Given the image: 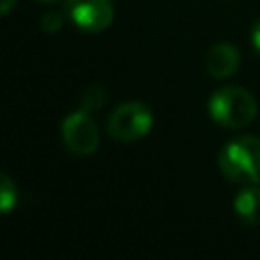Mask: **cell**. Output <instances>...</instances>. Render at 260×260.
Returning a JSON list of instances; mask_svg holds the SVG:
<instances>
[{"label": "cell", "mask_w": 260, "mask_h": 260, "mask_svg": "<svg viewBox=\"0 0 260 260\" xmlns=\"http://www.w3.org/2000/svg\"><path fill=\"white\" fill-rule=\"evenodd\" d=\"M219 169L232 183H260V138L240 136L223 144L219 152Z\"/></svg>", "instance_id": "6da1fadb"}, {"label": "cell", "mask_w": 260, "mask_h": 260, "mask_svg": "<svg viewBox=\"0 0 260 260\" xmlns=\"http://www.w3.org/2000/svg\"><path fill=\"white\" fill-rule=\"evenodd\" d=\"M207 112L211 120L217 122L219 126L238 130V128L248 126L256 118L258 102L248 89L228 85L211 93L207 102Z\"/></svg>", "instance_id": "7a4b0ae2"}, {"label": "cell", "mask_w": 260, "mask_h": 260, "mask_svg": "<svg viewBox=\"0 0 260 260\" xmlns=\"http://www.w3.org/2000/svg\"><path fill=\"white\" fill-rule=\"evenodd\" d=\"M152 128V112L140 102L120 104L108 118V136L118 142H136Z\"/></svg>", "instance_id": "3957f363"}, {"label": "cell", "mask_w": 260, "mask_h": 260, "mask_svg": "<svg viewBox=\"0 0 260 260\" xmlns=\"http://www.w3.org/2000/svg\"><path fill=\"white\" fill-rule=\"evenodd\" d=\"M61 136H63L67 150H71L73 154H79V156H87V154L95 152V148L100 144L98 126H95L93 118L89 116V112L83 108L77 112H71L63 120Z\"/></svg>", "instance_id": "277c9868"}, {"label": "cell", "mask_w": 260, "mask_h": 260, "mask_svg": "<svg viewBox=\"0 0 260 260\" xmlns=\"http://www.w3.org/2000/svg\"><path fill=\"white\" fill-rule=\"evenodd\" d=\"M65 14L85 32H102L114 20L110 0H65Z\"/></svg>", "instance_id": "5b68a950"}, {"label": "cell", "mask_w": 260, "mask_h": 260, "mask_svg": "<svg viewBox=\"0 0 260 260\" xmlns=\"http://www.w3.org/2000/svg\"><path fill=\"white\" fill-rule=\"evenodd\" d=\"M240 53L230 43L213 45L205 55V69L213 79H228L238 71Z\"/></svg>", "instance_id": "8992f818"}, {"label": "cell", "mask_w": 260, "mask_h": 260, "mask_svg": "<svg viewBox=\"0 0 260 260\" xmlns=\"http://www.w3.org/2000/svg\"><path fill=\"white\" fill-rule=\"evenodd\" d=\"M236 215L250 228L260 225V187L258 185H246L236 201H234Z\"/></svg>", "instance_id": "52a82bcc"}, {"label": "cell", "mask_w": 260, "mask_h": 260, "mask_svg": "<svg viewBox=\"0 0 260 260\" xmlns=\"http://www.w3.org/2000/svg\"><path fill=\"white\" fill-rule=\"evenodd\" d=\"M106 100H108V91H106V87H104L102 83H91L89 87L83 89L79 104H81L83 110L91 112V110L102 108V106L106 104Z\"/></svg>", "instance_id": "ba28073f"}, {"label": "cell", "mask_w": 260, "mask_h": 260, "mask_svg": "<svg viewBox=\"0 0 260 260\" xmlns=\"http://www.w3.org/2000/svg\"><path fill=\"white\" fill-rule=\"evenodd\" d=\"M16 185L12 183V179L8 175H2V189H0V205H2V213H10V209L16 203Z\"/></svg>", "instance_id": "9c48e42d"}, {"label": "cell", "mask_w": 260, "mask_h": 260, "mask_svg": "<svg viewBox=\"0 0 260 260\" xmlns=\"http://www.w3.org/2000/svg\"><path fill=\"white\" fill-rule=\"evenodd\" d=\"M63 22H65L63 14L51 10V12H45V14H43V18H41V28H43L47 35H55V32L61 30Z\"/></svg>", "instance_id": "30bf717a"}, {"label": "cell", "mask_w": 260, "mask_h": 260, "mask_svg": "<svg viewBox=\"0 0 260 260\" xmlns=\"http://www.w3.org/2000/svg\"><path fill=\"white\" fill-rule=\"evenodd\" d=\"M252 45H254V49L260 53V20L254 24V28H252Z\"/></svg>", "instance_id": "8fae6325"}, {"label": "cell", "mask_w": 260, "mask_h": 260, "mask_svg": "<svg viewBox=\"0 0 260 260\" xmlns=\"http://www.w3.org/2000/svg\"><path fill=\"white\" fill-rule=\"evenodd\" d=\"M14 4H16V0H0V12L2 14H8Z\"/></svg>", "instance_id": "7c38bea8"}, {"label": "cell", "mask_w": 260, "mask_h": 260, "mask_svg": "<svg viewBox=\"0 0 260 260\" xmlns=\"http://www.w3.org/2000/svg\"><path fill=\"white\" fill-rule=\"evenodd\" d=\"M39 2H43V4H53V2H59V0H39Z\"/></svg>", "instance_id": "4fadbf2b"}]
</instances>
